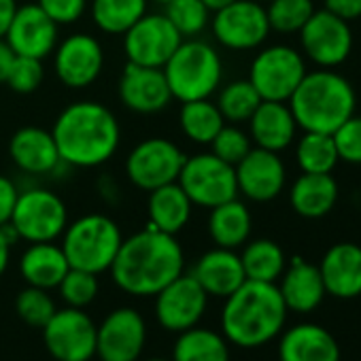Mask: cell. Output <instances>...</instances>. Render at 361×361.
<instances>
[{
    "mask_svg": "<svg viewBox=\"0 0 361 361\" xmlns=\"http://www.w3.org/2000/svg\"><path fill=\"white\" fill-rule=\"evenodd\" d=\"M314 0H270L266 7L270 30L295 35L314 13Z\"/></svg>",
    "mask_w": 361,
    "mask_h": 361,
    "instance_id": "cell-38",
    "label": "cell"
},
{
    "mask_svg": "<svg viewBox=\"0 0 361 361\" xmlns=\"http://www.w3.org/2000/svg\"><path fill=\"white\" fill-rule=\"evenodd\" d=\"M147 361H172V359H161V357H155V359H147Z\"/></svg>",
    "mask_w": 361,
    "mask_h": 361,
    "instance_id": "cell-52",
    "label": "cell"
},
{
    "mask_svg": "<svg viewBox=\"0 0 361 361\" xmlns=\"http://www.w3.org/2000/svg\"><path fill=\"white\" fill-rule=\"evenodd\" d=\"M117 94L121 104L138 115L161 113L172 102V94L161 68H149L130 62L119 77Z\"/></svg>",
    "mask_w": 361,
    "mask_h": 361,
    "instance_id": "cell-20",
    "label": "cell"
},
{
    "mask_svg": "<svg viewBox=\"0 0 361 361\" xmlns=\"http://www.w3.org/2000/svg\"><path fill=\"white\" fill-rule=\"evenodd\" d=\"M16 234L9 226H3L0 228V276H3L9 268V262H11V247L16 243Z\"/></svg>",
    "mask_w": 361,
    "mask_h": 361,
    "instance_id": "cell-47",
    "label": "cell"
},
{
    "mask_svg": "<svg viewBox=\"0 0 361 361\" xmlns=\"http://www.w3.org/2000/svg\"><path fill=\"white\" fill-rule=\"evenodd\" d=\"M164 16L183 39H198L211 26V11L202 0H170Z\"/></svg>",
    "mask_w": 361,
    "mask_h": 361,
    "instance_id": "cell-37",
    "label": "cell"
},
{
    "mask_svg": "<svg viewBox=\"0 0 361 361\" xmlns=\"http://www.w3.org/2000/svg\"><path fill=\"white\" fill-rule=\"evenodd\" d=\"M51 136L60 159L71 168H100L121 145V126L115 113L96 100H79L60 111Z\"/></svg>",
    "mask_w": 361,
    "mask_h": 361,
    "instance_id": "cell-2",
    "label": "cell"
},
{
    "mask_svg": "<svg viewBox=\"0 0 361 361\" xmlns=\"http://www.w3.org/2000/svg\"><path fill=\"white\" fill-rule=\"evenodd\" d=\"M338 196L340 190L331 174L302 172L289 190V204L304 219H321L334 211Z\"/></svg>",
    "mask_w": 361,
    "mask_h": 361,
    "instance_id": "cell-27",
    "label": "cell"
},
{
    "mask_svg": "<svg viewBox=\"0 0 361 361\" xmlns=\"http://www.w3.org/2000/svg\"><path fill=\"white\" fill-rule=\"evenodd\" d=\"M172 361H230V342L219 331L190 327L178 334Z\"/></svg>",
    "mask_w": 361,
    "mask_h": 361,
    "instance_id": "cell-31",
    "label": "cell"
},
{
    "mask_svg": "<svg viewBox=\"0 0 361 361\" xmlns=\"http://www.w3.org/2000/svg\"><path fill=\"white\" fill-rule=\"evenodd\" d=\"M9 157L22 172L35 176L54 174L60 166H64L51 130L37 126H24L13 132L9 140Z\"/></svg>",
    "mask_w": 361,
    "mask_h": 361,
    "instance_id": "cell-22",
    "label": "cell"
},
{
    "mask_svg": "<svg viewBox=\"0 0 361 361\" xmlns=\"http://www.w3.org/2000/svg\"><path fill=\"white\" fill-rule=\"evenodd\" d=\"M58 26H73L90 9V0H39L37 3Z\"/></svg>",
    "mask_w": 361,
    "mask_h": 361,
    "instance_id": "cell-44",
    "label": "cell"
},
{
    "mask_svg": "<svg viewBox=\"0 0 361 361\" xmlns=\"http://www.w3.org/2000/svg\"><path fill=\"white\" fill-rule=\"evenodd\" d=\"M251 149H253V142H251L249 132H245L236 123H226L211 142V153H215L219 159L232 166H236Z\"/></svg>",
    "mask_w": 361,
    "mask_h": 361,
    "instance_id": "cell-41",
    "label": "cell"
},
{
    "mask_svg": "<svg viewBox=\"0 0 361 361\" xmlns=\"http://www.w3.org/2000/svg\"><path fill=\"white\" fill-rule=\"evenodd\" d=\"M192 211H194L192 200L188 198V194L183 190H180L176 180L149 192L147 219H149V226L159 232L176 236L190 224Z\"/></svg>",
    "mask_w": 361,
    "mask_h": 361,
    "instance_id": "cell-29",
    "label": "cell"
},
{
    "mask_svg": "<svg viewBox=\"0 0 361 361\" xmlns=\"http://www.w3.org/2000/svg\"><path fill=\"white\" fill-rule=\"evenodd\" d=\"M185 253L176 236L147 226L123 238L109 272L113 283L136 298H153L183 274Z\"/></svg>",
    "mask_w": 361,
    "mask_h": 361,
    "instance_id": "cell-1",
    "label": "cell"
},
{
    "mask_svg": "<svg viewBox=\"0 0 361 361\" xmlns=\"http://www.w3.org/2000/svg\"><path fill=\"white\" fill-rule=\"evenodd\" d=\"M121 243L123 234L115 219L102 213H87L68 221L60 247L71 268L102 274L109 272Z\"/></svg>",
    "mask_w": 361,
    "mask_h": 361,
    "instance_id": "cell-6",
    "label": "cell"
},
{
    "mask_svg": "<svg viewBox=\"0 0 361 361\" xmlns=\"http://www.w3.org/2000/svg\"><path fill=\"white\" fill-rule=\"evenodd\" d=\"M325 11L350 24L361 20V0H325Z\"/></svg>",
    "mask_w": 361,
    "mask_h": 361,
    "instance_id": "cell-46",
    "label": "cell"
},
{
    "mask_svg": "<svg viewBox=\"0 0 361 361\" xmlns=\"http://www.w3.org/2000/svg\"><path fill=\"white\" fill-rule=\"evenodd\" d=\"M240 262H243L245 276L249 281H262V283H276L287 268V257L283 247L270 238H257L251 243L247 240L243 245Z\"/></svg>",
    "mask_w": 361,
    "mask_h": 361,
    "instance_id": "cell-32",
    "label": "cell"
},
{
    "mask_svg": "<svg viewBox=\"0 0 361 361\" xmlns=\"http://www.w3.org/2000/svg\"><path fill=\"white\" fill-rule=\"evenodd\" d=\"M16 60V54L11 51V47L5 43V39L0 41V83L7 81V75L11 71V64Z\"/></svg>",
    "mask_w": 361,
    "mask_h": 361,
    "instance_id": "cell-49",
    "label": "cell"
},
{
    "mask_svg": "<svg viewBox=\"0 0 361 361\" xmlns=\"http://www.w3.org/2000/svg\"><path fill=\"white\" fill-rule=\"evenodd\" d=\"M238 194L251 202H272L287 183V168L279 153L253 147L236 166Z\"/></svg>",
    "mask_w": 361,
    "mask_h": 361,
    "instance_id": "cell-18",
    "label": "cell"
},
{
    "mask_svg": "<svg viewBox=\"0 0 361 361\" xmlns=\"http://www.w3.org/2000/svg\"><path fill=\"white\" fill-rule=\"evenodd\" d=\"M176 183L194 207L209 211L238 198L236 168L219 159L215 153H196L185 157Z\"/></svg>",
    "mask_w": 361,
    "mask_h": 361,
    "instance_id": "cell-8",
    "label": "cell"
},
{
    "mask_svg": "<svg viewBox=\"0 0 361 361\" xmlns=\"http://www.w3.org/2000/svg\"><path fill=\"white\" fill-rule=\"evenodd\" d=\"M287 306L276 283L245 281L226 298L221 310V334L240 348L264 346L279 338L287 323Z\"/></svg>",
    "mask_w": 361,
    "mask_h": 361,
    "instance_id": "cell-3",
    "label": "cell"
},
{
    "mask_svg": "<svg viewBox=\"0 0 361 361\" xmlns=\"http://www.w3.org/2000/svg\"><path fill=\"white\" fill-rule=\"evenodd\" d=\"M170 94L178 102L211 98L224 83L221 54L202 39H183L161 66Z\"/></svg>",
    "mask_w": 361,
    "mask_h": 361,
    "instance_id": "cell-5",
    "label": "cell"
},
{
    "mask_svg": "<svg viewBox=\"0 0 361 361\" xmlns=\"http://www.w3.org/2000/svg\"><path fill=\"white\" fill-rule=\"evenodd\" d=\"M157 323L174 334L196 327L207 312L209 295L192 274H180L155 295Z\"/></svg>",
    "mask_w": 361,
    "mask_h": 361,
    "instance_id": "cell-16",
    "label": "cell"
},
{
    "mask_svg": "<svg viewBox=\"0 0 361 361\" xmlns=\"http://www.w3.org/2000/svg\"><path fill=\"white\" fill-rule=\"evenodd\" d=\"M13 234L30 243H56L68 226V207L51 190L28 188L22 190L7 224Z\"/></svg>",
    "mask_w": 361,
    "mask_h": 361,
    "instance_id": "cell-7",
    "label": "cell"
},
{
    "mask_svg": "<svg viewBox=\"0 0 361 361\" xmlns=\"http://www.w3.org/2000/svg\"><path fill=\"white\" fill-rule=\"evenodd\" d=\"M207 226H209V236L215 243V247L236 251L249 240L251 230H253V217H251L249 207L243 200L234 198L211 209Z\"/></svg>",
    "mask_w": 361,
    "mask_h": 361,
    "instance_id": "cell-30",
    "label": "cell"
},
{
    "mask_svg": "<svg viewBox=\"0 0 361 361\" xmlns=\"http://www.w3.org/2000/svg\"><path fill=\"white\" fill-rule=\"evenodd\" d=\"M336 336L319 323H298L279 336V361H340Z\"/></svg>",
    "mask_w": 361,
    "mask_h": 361,
    "instance_id": "cell-21",
    "label": "cell"
},
{
    "mask_svg": "<svg viewBox=\"0 0 361 361\" xmlns=\"http://www.w3.org/2000/svg\"><path fill=\"white\" fill-rule=\"evenodd\" d=\"M319 272L327 295L336 300H355L361 295V247L355 243H336L321 257Z\"/></svg>",
    "mask_w": 361,
    "mask_h": 361,
    "instance_id": "cell-23",
    "label": "cell"
},
{
    "mask_svg": "<svg viewBox=\"0 0 361 361\" xmlns=\"http://www.w3.org/2000/svg\"><path fill=\"white\" fill-rule=\"evenodd\" d=\"M178 126L180 132L185 134V138H190L192 142L211 145L217 132L226 126V119L217 109V104L211 102V98H204V100L180 102Z\"/></svg>",
    "mask_w": 361,
    "mask_h": 361,
    "instance_id": "cell-34",
    "label": "cell"
},
{
    "mask_svg": "<svg viewBox=\"0 0 361 361\" xmlns=\"http://www.w3.org/2000/svg\"><path fill=\"white\" fill-rule=\"evenodd\" d=\"M247 123L251 142L259 149L274 153H281L291 147L298 134V123L287 102L262 100V104L255 109Z\"/></svg>",
    "mask_w": 361,
    "mask_h": 361,
    "instance_id": "cell-26",
    "label": "cell"
},
{
    "mask_svg": "<svg viewBox=\"0 0 361 361\" xmlns=\"http://www.w3.org/2000/svg\"><path fill=\"white\" fill-rule=\"evenodd\" d=\"M149 7V0H90V18L94 26L111 37H121L134 26Z\"/></svg>",
    "mask_w": 361,
    "mask_h": 361,
    "instance_id": "cell-33",
    "label": "cell"
},
{
    "mask_svg": "<svg viewBox=\"0 0 361 361\" xmlns=\"http://www.w3.org/2000/svg\"><path fill=\"white\" fill-rule=\"evenodd\" d=\"M43 79H45L43 60H35V58H26V56H16L5 83L16 94H32V92H37L41 87Z\"/></svg>",
    "mask_w": 361,
    "mask_h": 361,
    "instance_id": "cell-42",
    "label": "cell"
},
{
    "mask_svg": "<svg viewBox=\"0 0 361 361\" xmlns=\"http://www.w3.org/2000/svg\"><path fill=\"white\" fill-rule=\"evenodd\" d=\"M190 274L198 281V285L207 291L209 298L213 295L224 300L247 281L240 255L234 249L221 247L202 253Z\"/></svg>",
    "mask_w": 361,
    "mask_h": 361,
    "instance_id": "cell-25",
    "label": "cell"
},
{
    "mask_svg": "<svg viewBox=\"0 0 361 361\" xmlns=\"http://www.w3.org/2000/svg\"><path fill=\"white\" fill-rule=\"evenodd\" d=\"M121 37L128 62L149 68H161L183 41L164 13H145Z\"/></svg>",
    "mask_w": 361,
    "mask_h": 361,
    "instance_id": "cell-14",
    "label": "cell"
},
{
    "mask_svg": "<svg viewBox=\"0 0 361 361\" xmlns=\"http://www.w3.org/2000/svg\"><path fill=\"white\" fill-rule=\"evenodd\" d=\"M295 161L302 172L308 174H331L338 166V151L331 134L304 132L295 145Z\"/></svg>",
    "mask_w": 361,
    "mask_h": 361,
    "instance_id": "cell-35",
    "label": "cell"
},
{
    "mask_svg": "<svg viewBox=\"0 0 361 361\" xmlns=\"http://www.w3.org/2000/svg\"><path fill=\"white\" fill-rule=\"evenodd\" d=\"M60 26L37 5H20L5 35V43L16 56L45 60L54 54L60 41Z\"/></svg>",
    "mask_w": 361,
    "mask_h": 361,
    "instance_id": "cell-19",
    "label": "cell"
},
{
    "mask_svg": "<svg viewBox=\"0 0 361 361\" xmlns=\"http://www.w3.org/2000/svg\"><path fill=\"white\" fill-rule=\"evenodd\" d=\"M71 270V264L56 243H30L20 257L22 279L39 289H58L64 274Z\"/></svg>",
    "mask_w": 361,
    "mask_h": 361,
    "instance_id": "cell-28",
    "label": "cell"
},
{
    "mask_svg": "<svg viewBox=\"0 0 361 361\" xmlns=\"http://www.w3.org/2000/svg\"><path fill=\"white\" fill-rule=\"evenodd\" d=\"M217 92H219V96H217L215 104L228 123H236V126L247 123L251 119V115L255 113V109L262 104V98L249 79L230 81Z\"/></svg>",
    "mask_w": 361,
    "mask_h": 361,
    "instance_id": "cell-36",
    "label": "cell"
},
{
    "mask_svg": "<svg viewBox=\"0 0 361 361\" xmlns=\"http://www.w3.org/2000/svg\"><path fill=\"white\" fill-rule=\"evenodd\" d=\"M255 3H262L264 5V3H270V0H255Z\"/></svg>",
    "mask_w": 361,
    "mask_h": 361,
    "instance_id": "cell-53",
    "label": "cell"
},
{
    "mask_svg": "<svg viewBox=\"0 0 361 361\" xmlns=\"http://www.w3.org/2000/svg\"><path fill=\"white\" fill-rule=\"evenodd\" d=\"M276 287L287 310L298 314H308L317 310L327 295L319 266L298 255L291 262H287V268L281 274Z\"/></svg>",
    "mask_w": 361,
    "mask_h": 361,
    "instance_id": "cell-24",
    "label": "cell"
},
{
    "mask_svg": "<svg viewBox=\"0 0 361 361\" xmlns=\"http://www.w3.org/2000/svg\"><path fill=\"white\" fill-rule=\"evenodd\" d=\"M185 157L188 155L176 142L164 136H151L132 147L123 168L130 183L149 194L161 185L174 183Z\"/></svg>",
    "mask_w": 361,
    "mask_h": 361,
    "instance_id": "cell-10",
    "label": "cell"
},
{
    "mask_svg": "<svg viewBox=\"0 0 361 361\" xmlns=\"http://www.w3.org/2000/svg\"><path fill=\"white\" fill-rule=\"evenodd\" d=\"M202 3L207 5V9H209L211 13H215V11H219V9L228 7L230 3H234V0H202Z\"/></svg>",
    "mask_w": 361,
    "mask_h": 361,
    "instance_id": "cell-50",
    "label": "cell"
},
{
    "mask_svg": "<svg viewBox=\"0 0 361 361\" xmlns=\"http://www.w3.org/2000/svg\"><path fill=\"white\" fill-rule=\"evenodd\" d=\"M334 145L338 151V159L346 164H361V117H348L334 134Z\"/></svg>",
    "mask_w": 361,
    "mask_h": 361,
    "instance_id": "cell-43",
    "label": "cell"
},
{
    "mask_svg": "<svg viewBox=\"0 0 361 361\" xmlns=\"http://www.w3.org/2000/svg\"><path fill=\"white\" fill-rule=\"evenodd\" d=\"M98 274H92V272H85V270H77V268H71L62 283L58 285V291H60V298L64 300L66 306H73V308H85L90 306L96 295H98Z\"/></svg>",
    "mask_w": 361,
    "mask_h": 361,
    "instance_id": "cell-40",
    "label": "cell"
},
{
    "mask_svg": "<svg viewBox=\"0 0 361 361\" xmlns=\"http://www.w3.org/2000/svg\"><path fill=\"white\" fill-rule=\"evenodd\" d=\"M149 3H151V0H149ZM153 3H157V5H168L170 0H153Z\"/></svg>",
    "mask_w": 361,
    "mask_h": 361,
    "instance_id": "cell-51",
    "label": "cell"
},
{
    "mask_svg": "<svg viewBox=\"0 0 361 361\" xmlns=\"http://www.w3.org/2000/svg\"><path fill=\"white\" fill-rule=\"evenodd\" d=\"M147 342V323L136 308L121 306L96 327V357L100 361H138Z\"/></svg>",
    "mask_w": 361,
    "mask_h": 361,
    "instance_id": "cell-17",
    "label": "cell"
},
{
    "mask_svg": "<svg viewBox=\"0 0 361 361\" xmlns=\"http://www.w3.org/2000/svg\"><path fill=\"white\" fill-rule=\"evenodd\" d=\"M54 71L58 81L68 90L94 85L104 71L102 43L87 32H75L58 41L54 49Z\"/></svg>",
    "mask_w": 361,
    "mask_h": 361,
    "instance_id": "cell-15",
    "label": "cell"
},
{
    "mask_svg": "<svg viewBox=\"0 0 361 361\" xmlns=\"http://www.w3.org/2000/svg\"><path fill=\"white\" fill-rule=\"evenodd\" d=\"M16 310H18V314H20V319L24 323L43 329L58 308H56L54 298L49 295L47 289H39V287L28 285L26 289H22L18 293Z\"/></svg>",
    "mask_w": 361,
    "mask_h": 361,
    "instance_id": "cell-39",
    "label": "cell"
},
{
    "mask_svg": "<svg viewBox=\"0 0 361 361\" xmlns=\"http://www.w3.org/2000/svg\"><path fill=\"white\" fill-rule=\"evenodd\" d=\"M43 342L56 361H90L96 357V323L83 308L66 306L43 327Z\"/></svg>",
    "mask_w": 361,
    "mask_h": 361,
    "instance_id": "cell-12",
    "label": "cell"
},
{
    "mask_svg": "<svg viewBox=\"0 0 361 361\" xmlns=\"http://www.w3.org/2000/svg\"><path fill=\"white\" fill-rule=\"evenodd\" d=\"M287 104L304 132L334 134L355 115L357 94L346 77L334 68H319L304 75Z\"/></svg>",
    "mask_w": 361,
    "mask_h": 361,
    "instance_id": "cell-4",
    "label": "cell"
},
{
    "mask_svg": "<svg viewBox=\"0 0 361 361\" xmlns=\"http://www.w3.org/2000/svg\"><path fill=\"white\" fill-rule=\"evenodd\" d=\"M215 41L230 51H253L270 37L266 7L255 0H234L211 16Z\"/></svg>",
    "mask_w": 361,
    "mask_h": 361,
    "instance_id": "cell-11",
    "label": "cell"
},
{
    "mask_svg": "<svg viewBox=\"0 0 361 361\" xmlns=\"http://www.w3.org/2000/svg\"><path fill=\"white\" fill-rule=\"evenodd\" d=\"M18 7H20L18 0H0V41L5 39L7 28H9V24H11L13 16L18 11Z\"/></svg>",
    "mask_w": 361,
    "mask_h": 361,
    "instance_id": "cell-48",
    "label": "cell"
},
{
    "mask_svg": "<svg viewBox=\"0 0 361 361\" xmlns=\"http://www.w3.org/2000/svg\"><path fill=\"white\" fill-rule=\"evenodd\" d=\"M18 196H20V190L13 183V178L0 174V228L11 221Z\"/></svg>",
    "mask_w": 361,
    "mask_h": 361,
    "instance_id": "cell-45",
    "label": "cell"
},
{
    "mask_svg": "<svg viewBox=\"0 0 361 361\" xmlns=\"http://www.w3.org/2000/svg\"><path fill=\"white\" fill-rule=\"evenodd\" d=\"M298 35L304 56L319 68H338L353 51L350 24L325 9L314 11Z\"/></svg>",
    "mask_w": 361,
    "mask_h": 361,
    "instance_id": "cell-13",
    "label": "cell"
},
{
    "mask_svg": "<svg viewBox=\"0 0 361 361\" xmlns=\"http://www.w3.org/2000/svg\"><path fill=\"white\" fill-rule=\"evenodd\" d=\"M304 56L291 45H268L249 66V81L262 100L287 102L306 75Z\"/></svg>",
    "mask_w": 361,
    "mask_h": 361,
    "instance_id": "cell-9",
    "label": "cell"
}]
</instances>
